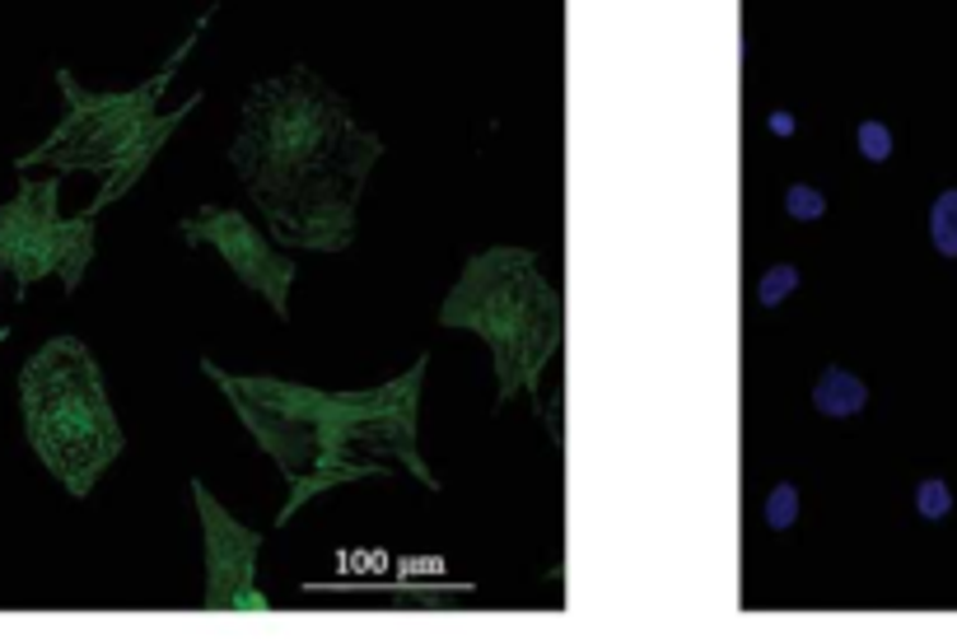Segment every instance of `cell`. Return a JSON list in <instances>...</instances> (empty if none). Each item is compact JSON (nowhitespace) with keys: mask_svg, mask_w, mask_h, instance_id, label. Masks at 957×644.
Returning <instances> with one entry per match:
<instances>
[{"mask_svg":"<svg viewBox=\"0 0 957 644\" xmlns=\"http://www.w3.org/2000/svg\"><path fill=\"white\" fill-rule=\"evenodd\" d=\"M206 537V612H271V598L257 588V555H262V532L243 528L224 504L191 481Z\"/></svg>","mask_w":957,"mask_h":644,"instance_id":"cell-8","label":"cell"},{"mask_svg":"<svg viewBox=\"0 0 957 644\" xmlns=\"http://www.w3.org/2000/svg\"><path fill=\"white\" fill-rule=\"evenodd\" d=\"M178 234H183L187 248H215L243 285L262 294L281 318L290 313V285H294V276H300V262H290L276 243H267L262 234H257V224L243 211H230V206H201V211L178 220Z\"/></svg>","mask_w":957,"mask_h":644,"instance_id":"cell-7","label":"cell"},{"mask_svg":"<svg viewBox=\"0 0 957 644\" xmlns=\"http://www.w3.org/2000/svg\"><path fill=\"white\" fill-rule=\"evenodd\" d=\"M94 262V211L61 215L57 183H24L14 201L0 206V276L33 285L57 276L66 290H80Z\"/></svg>","mask_w":957,"mask_h":644,"instance_id":"cell-6","label":"cell"},{"mask_svg":"<svg viewBox=\"0 0 957 644\" xmlns=\"http://www.w3.org/2000/svg\"><path fill=\"white\" fill-rule=\"evenodd\" d=\"M20 411L28 448L75 500L90 495L127 448L98 360L80 337H51L28 355L20 374Z\"/></svg>","mask_w":957,"mask_h":644,"instance_id":"cell-5","label":"cell"},{"mask_svg":"<svg viewBox=\"0 0 957 644\" xmlns=\"http://www.w3.org/2000/svg\"><path fill=\"white\" fill-rule=\"evenodd\" d=\"M930 238L944 257H957V187L938 191V201L930 211Z\"/></svg>","mask_w":957,"mask_h":644,"instance_id":"cell-12","label":"cell"},{"mask_svg":"<svg viewBox=\"0 0 957 644\" xmlns=\"http://www.w3.org/2000/svg\"><path fill=\"white\" fill-rule=\"evenodd\" d=\"M798 285H804V271H798L794 262H775V267L757 281V304H761V308H780L785 300H794Z\"/></svg>","mask_w":957,"mask_h":644,"instance_id":"cell-11","label":"cell"},{"mask_svg":"<svg viewBox=\"0 0 957 644\" xmlns=\"http://www.w3.org/2000/svg\"><path fill=\"white\" fill-rule=\"evenodd\" d=\"M855 145H860V154L868 164H883V160H892V150H897V141H892V131L883 127V121H860L855 127Z\"/></svg>","mask_w":957,"mask_h":644,"instance_id":"cell-15","label":"cell"},{"mask_svg":"<svg viewBox=\"0 0 957 644\" xmlns=\"http://www.w3.org/2000/svg\"><path fill=\"white\" fill-rule=\"evenodd\" d=\"M440 327L477 332L495 355V407L518 393L537 402L547 364L565 346V300L528 248H486L463 262V276L440 304Z\"/></svg>","mask_w":957,"mask_h":644,"instance_id":"cell-4","label":"cell"},{"mask_svg":"<svg viewBox=\"0 0 957 644\" xmlns=\"http://www.w3.org/2000/svg\"><path fill=\"white\" fill-rule=\"evenodd\" d=\"M201 370L290 481V500L276 524H290L313 495L332 485L388 477L393 467H407L425 491H440L416 440L430 355H416L407 374L360 393H327L271 374H224L215 360H201Z\"/></svg>","mask_w":957,"mask_h":644,"instance_id":"cell-2","label":"cell"},{"mask_svg":"<svg viewBox=\"0 0 957 644\" xmlns=\"http://www.w3.org/2000/svg\"><path fill=\"white\" fill-rule=\"evenodd\" d=\"M798 485L794 481H780V485H771L766 491V504H761V518H766V528L771 532H790L794 524H798Z\"/></svg>","mask_w":957,"mask_h":644,"instance_id":"cell-10","label":"cell"},{"mask_svg":"<svg viewBox=\"0 0 957 644\" xmlns=\"http://www.w3.org/2000/svg\"><path fill=\"white\" fill-rule=\"evenodd\" d=\"M813 407L827 421H850V415H864L868 407V383L860 374H850L845 364H827L822 378L813 388Z\"/></svg>","mask_w":957,"mask_h":644,"instance_id":"cell-9","label":"cell"},{"mask_svg":"<svg viewBox=\"0 0 957 644\" xmlns=\"http://www.w3.org/2000/svg\"><path fill=\"white\" fill-rule=\"evenodd\" d=\"M211 20H215V5L191 24L187 38L168 51V61L145 84H136V90H84L71 71H57L66 113H61L57 127H51L47 141H38L24 154L20 168L51 164L61 173H98L103 191L90 206L94 215L103 211V206L121 201L136 183H141V173L160 160V150L168 145V136L183 127V117L201 103V94H191L178 113H160V98L168 90V80L178 75V66L191 57V47H197V38L206 33Z\"/></svg>","mask_w":957,"mask_h":644,"instance_id":"cell-3","label":"cell"},{"mask_svg":"<svg viewBox=\"0 0 957 644\" xmlns=\"http://www.w3.org/2000/svg\"><path fill=\"white\" fill-rule=\"evenodd\" d=\"M794 127H798V121H794V113H785V108H775L771 117H766V131H771V136H794Z\"/></svg>","mask_w":957,"mask_h":644,"instance_id":"cell-16","label":"cell"},{"mask_svg":"<svg viewBox=\"0 0 957 644\" xmlns=\"http://www.w3.org/2000/svg\"><path fill=\"white\" fill-rule=\"evenodd\" d=\"M915 514L925 518V524H938V518H948L953 514V491L938 477H930V481H920L915 485Z\"/></svg>","mask_w":957,"mask_h":644,"instance_id":"cell-14","label":"cell"},{"mask_svg":"<svg viewBox=\"0 0 957 644\" xmlns=\"http://www.w3.org/2000/svg\"><path fill=\"white\" fill-rule=\"evenodd\" d=\"M785 215L794 220V224H817L827 215V191L822 187H813V183H794V187H785Z\"/></svg>","mask_w":957,"mask_h":644,"instance_id":"cell-13","label":"cell"},{"mask_svg":"<svg viewBox=\"0 0 957 644\" xmlns=\"http://www.w3.org/2000/svg\"><path fill=\"white\" fill-rule=\"evenodd\" d=\"M378 160L383 141L308 66L253 84L230 150L271 238L308 253L351 248L360 191Z\"/></svg>","mask_w":957,"mask_h":644,"instance_id":"cell-1","label":"cell"}]
</instances>
